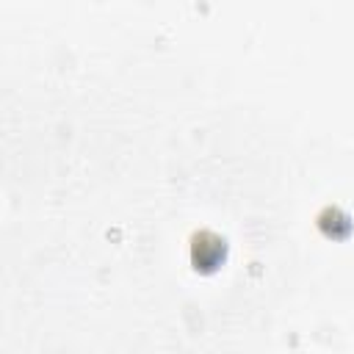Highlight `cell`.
Instances as JSON below:
<instances>
[{
    "mask_svg": "<svg viewBox=\"0 0 354 354\" xmlns=\"http://www.w3.org/2000/svg\"><path fill=\"white\" fill-rule=\"evenodd\" d=\"M227 257V243L221 235H216L213 230H202L191 238V263L199 271H213L224 263Z\"/></svg>",
    "mask_w": 354,
    "mask_h": 354,
    "instance_id": "obj_1",
    "label": "cell"
},
{
    "mask_svg": "<svg viewBox=\"0 0 354 354\" xmlns=\"http://www.w3.org/2000/svg\"><path fill=\"white\" fill-rule=\"evenodd\" d=\"M318 224H321V230L326 232V235H332V238H337V224L343 227V230H348L351 224H348V216L340 210V207H324L321 210V216H318Z\"/></svg>",
    "mask_w": 354,
    "mask_h": 354,
    "instance_id": "obj_2",
    "label": "cell"
}]
</instances>
